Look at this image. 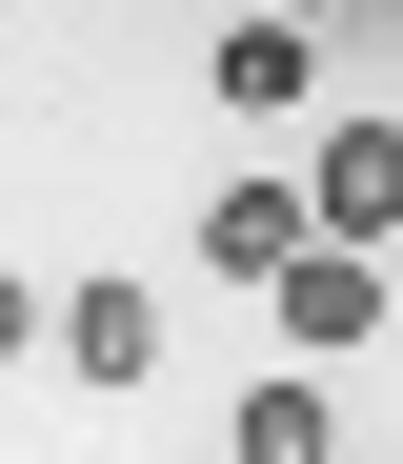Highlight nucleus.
<instances>
[{
    "mask_svg": "<svg viewBox=\"0 0 403 464\" xmlns=\"http://www.w3.org/2000/svg\"><path fill=\"white\" fill-rule=\"evenodd\" d=\"M242 464H343V404L283 363V383H242Z\"/></svg>",
    "mask_w": 403,
    "mask_h": 464,
    "instance_id": "39448f33",
    "label": "nucleus"
},
{
    "mask_svg": "<svg viewBox=\"0 0 403 464\" xmlns=\"http://www.w3.org/2000/svg\"><path fill=\"white\" fill-rule=\"evenodd\" d=\"M202 61H222V102H302V61H322V41H302V21H222Z\"/></svg>",
    "mask_w": 403,
    "mask_h": 464,
    "instance_id": "423d86ee",
    "label": "nucleus"
},
{
    "mask_svg": "<svg viewBox=\"0 0 403 464\" xmlns=\"http://www.w3.org/2000/svg\"><path fill=\"white\" fill-rule=\"evenodd\" d=\"M283 202H302V243H363V263H383V222H403V141H383V121H322V162H302Z\"/></svg>",
    "mask_w": 403,
    "mask_h": 464,
    "instance_id": "f257e3e1",
    "label": "nucleus"
},
{
    "mask_svg": "<svg viewBox=\"0 0 403 464\" xmlns=\"http://www.w3.org/2000/svg\"><path fill=\"white\" fill-rule=\"evenodd\" d=\"M21 343H41V283H21V263H0V363H21Z\"/></svg>",
    "mask_w": 403,
    "mask_h": 464,
    "instance_id": "0eeeda50",
    "label": "nucleus"
},
{
    "mask_svg": "<svg viewBox=\"0 0 403 464\" xmlns=\"http://www.w3.org/2000/svg\"><path fill=\"white\" fill-rule=\"evenodd\" d=\"M202 263H222V283H283V263H302V202H283V182H222V202H202Z\"/></svg>",
    "mask_w": 403,
    "mask_h": 464,
    "instance_id": "20e7f679",
    "label": "nucleus"
},
{
    "mask_svg": "<svg viewBox=\"0 0 403 464\" xmlns=\"http://www.w3.org/2000/svg\"><path fill=\"white\" fill-rule=\"evenodd\" d=\"M61 383H161V283H81L61 303Z\"/></svg>",
    "mask_w": 403,
    "mask_h": 464,
    "instance_id": "7ed1b4c3",
    "label": "nucleus"
},
{
    "mask_svg": "<svg viewBox=\"0 0 403 464\" xmlns=\"http://www.w3.org/2000/svg\"><path fill=\"white\" fill-rule=\"evenodd\" d=\"M283 343H302V363L383 343V263H363V243H302V263H283Z\"/></svg>",
    "mask_w": 403,
    "mask_h": 464,
    "instance_id": "f03ea898",
    "label": "nucleus"
}]
</instances>
